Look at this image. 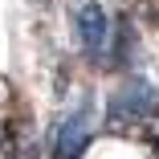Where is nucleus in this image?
Here are the masks:
<instances>
[{"label": "nucleus", "mask_w": 159, "mask_h": 159, "mask_svg": "<svg viewBox=\"0 0 159 159\" xmlns=\"http://www.w3.org/2000/svg\"><path fill=\"white\" fill-rule=\"evenodd\" d=\"M0 159H29L25 135H20V122L16 118H4V122H0Z\"/></svg>", "instance_id": "nucleus-5"}, {"label": "nucleus", "mask_w": 159, "mask_h": 159, "mask_svg": "<svg viewBox=\"0 0 159 159\" xmlns=\"http://www.w3.org/2000/svg\"><path fill=\"white\" fill-rule=\"evenodd\" d=\"M74 37H78V45H82V53L90 61H102L106 37H110V20H106V8L98 0H82L74 8Z\"/></svg>", "instance_id": "nucleus-2"}, {"label": "nucleus", "mask_w": 159, "mask_h": 159, "mask_svg": "<svg viewBox=\"0 0 159 159\" xmlns=\"http://www.w3.org/2000/svg\"><path fill=\"white\" fill-rule=\"evenodd\" d=\"M135 49H139V33H135V25L118 16V29H114V57H110V66H131L135 61Z\"/></svg>", "instance_id": "nucleus-4"}, {"label": "nucleus", "mask_w": 159, "mask_h": 159, "mask_svg": "<svg viewBox=\"0 0 159 159\" xmlns=\"http://www.w3.org/2000/svg\"><path fill=\"white\" fill-rule=\"evenodd\" d=\"M90 143V98L78 102V110L66 114V122L53 131V159H82Z\"/></svg>", "instance_id": "nucleus-3"}, {"label": "nucleus", "mask_w": 159, "mask_h": 159, "mask_svg": "<svg viewBox=\"0 0 159 159\" xmlns=\"http://www.w3.org/2000/svg\"><path fill=\"white\" fill-rule=\"evenodd\" d=\"M151 159H159V135L151 139Z\"/></svg>", "instance_id": "nucleus-6"}, {"label": "nucleus", "mask_w": 159, "mask_h": 159, "mask_svg": "<svg viewBox=\"0 0 159 159\" xmlns=\"http://www.w3.org/2000/svg\"><path fill=\"white\" fill-rule=\"evenodd\" d=\"M155 114H159V90L151 82H126L122 90H114L106 106L110 122H151Z\"/></svg>", "instance_id": "nucleus-1"}]
</instances>
